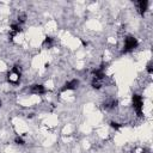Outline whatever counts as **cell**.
<instances>
[{
    "instance_id": "7c38bea8",
    "label": "cell",
    "mask_w": 153,
    "mask_h": 153,
    "mask_svg": "<svg viewBox=\"0 0 153 153\" xmlns=\"http://www.w3.org/2000/svg\"><path fill=\"white\" fill-rule=\"evenodd\" d=\"M110 126H111L114 129H116V130H118V129L122 127V124H121V123H117V122H114V121H112V122H110Z\"/></svg>"
},
{
    "instance_id": "8fae6325",
    "label": "cell",
    "mask_w": 153,
    "mask_h": 153,
    "mask_svg": "<svg viewBox=\"0 0 153 153\" xmlns=\"http://www.w3.org/2000/svg\"><path fill=\"white\" fill-rule=\"evenodd\" d=\"M25 20H26V14L25 13H20L18 16V24H23V23H25Z\"/></svg>"
},
{
    "instance_id": "6da1fadb",
    "label": "cell",
    "mask_w": 153,
    "mask_h": 153,
    "mask_svg": "<svg viewBox=\"0 0 153 153\" xmlns=\"http://www.w3.org/2000/svg\"><path fill=\"white\" fill-rule=\"evenodd\" d=\"M20 76H22V71H20V67H19L18 65L13 66L12 69L7 73V80H8V82H11V84H13V85L19 84Z\"/></svg>"
},
{
    "instance_id": "ba28073f",
    "label": "cell",
    "mask_w": 153,
    "mask_h": 153,
    "mask_svg": "<svg viewBox=\"0 0 153 153\" xmlns=\"http://www.w3.org/2000/svg\"><path fill=\"white\" fill-rule=\"evenodd\" d=\"M53 44H54V38H53V37H50V36H47V37L44 38L43 43H42L43 48H50Z\"/></svg>"
},
{
    "instance_id": "277c9868",
    "label": "cell",
    "mask_w": 153,
    "mask_h": 153,
    "mask_svg": "<svg viewBox=\"0 0 153 153\" xmlns=\"http://www.w3.org/2000/svg\"><path fill=\"white\" fill-rule=\"evenodd\" d=\"M78 86H79V80L78 79H72V80L65 82V85L62 86L61 91L65 92V91H69V90H75Z\"/></svg>"
},
{
    "instance_id": "7a4b0ae2",
    "label": "cell",
    "mask_w": 153,
    "mask_h": 153,
    "mask_svg": "<svg viewBox=\"0 0 153 153\" xmlns=\"http://www.w3.org/2000/svg\"><path fill=\"white\" fill-rule=\"evenodd\" d=\"M139 42L134 36H127L124 38V47H123V53H129L134 50L137 47Z\"/></svg>"
},
{
    "instance_id": "5b68a950",
    "label": "cell",
    "mask_w": 153,
    "mask_h": 153,
    "mask_svg": "<svg viewBox=\"0 0 153 153\" xmlns=\"http://www.w3.org/2000/svg\"><path fill=\"white\" fill-rule=\"evenodd\" d=\"M30 91H31V93H35V94H43V93H45L47 90H45V87L43 85L35 84V85H32L30 87Z\"/></svg>"
},
{
    "instance_id": "8992f818",
    "label": "cell",
    "mask_w": 153,
    "mask_h": 153,
    "mask_svg": "<svg viewBox=\"0 0 153 153\" xmlns=\"http://www.w3.org/2000/svg\"><path fill=\"white\" fill-rule=\"evenodd\" d=\"M147 6H148V1L147 0H141L137 2V8H139V12L141 16H143L147 11Z\"/></svg>"
},
{
    "instance_id": "4fadbf2b",
    "label": "cell",
    "mask_w": 153,
    "mask_h": 153,
    "mask_svg": "<svg viewBox=\"0 0 153 153\" xmlns=\"http://www.w3.org/2000/svg\"><path fill=\"white\" fill-rule=\"evenodd\" d=\"M14 142H16L17 145H24V143H25L24 140H23V137H20V136H17V137L14 139Z\"/></svg>"
},
{
    "instance_id": "5bb4252c",
    "label": "cell",
    "mask_w": 153,
    "mask_h": 153,
    "mask_svg": "<svg viewBox=\"0 0 153 153\" xmlns=\"http://www.w3.org/2000/svg\"><path fill=\"white\" fill-rule=\"evenodd\" d=\"M146 69H147V72H148L149 74H152V73H153V68H152V62H148V63H147V67H146Z\"/></svg>"
},
{
    "instance_id": "9c48e42d",
    "label": "cell",
    "mask_w": 153,
    "mask_h": 153,
    "mask_svg": "<svg viewBox=\"0 0 153 153\" xmlns=\"http://www.w3.org/2000/svg\"><path fill=\"white\" fill-rule=\"evenodd\" d=\"M116 106H117V100H116V99H112V100H110V102L104 103V108H105L106 110L114 109V108H116Z\"/></svg>"
},
{
    "instance_id": "3957f363",
    "label": "cell",
    "mask_w": 153,
    "mask_h": 153,
    "mask_svg": "<svg viewBox=\"0 0 153 153\" xmlns=\"http://www.w3.org/2000/svg\"><path fill=\"white\" fill-rule=\"evenodd\" d=\"M133 108L137 116H142V110H143V99L140 94H133Z\"/></svg>"
},
{
    "instance_id": "9a60e30c",
    "label": "cell",
    "mask_w": 153,
    "mask_h": 153,
    "mask_svg": "<svg viewBox=\"0 0 153 153\" xmlns=\"http://www.w3.org/2000/svg\"><path fill=\"white\" fill-rule=\"evenodd\" d=\"M1 104H2V103H1V100H0V108H1Z\"/></svg>"
},
{
    "instance_id": "30bf717a",
    "label": "cell",
    "mask_w": 153,
    "mask_h": 153,
    "mask_svg": "<svg viewBox=\"0 0 153 153\" xmlns=\"http://www.w3.org/2000/svg\"><path fill=\"white\" fill-rule=\"evenodd\" d=\"M102 84H103V80H99V79H97V78H93L92 79V87L93 88H96V90H99L100 87H102Z\"/></svg>"
},
{
    "instance_id": "52a82bcc",
    "label": "cell",
    "mask_w": 153,
    "mask_h": 153,
    "mask_svg": "<svg viewBox=\"0 0 153 153\" xmlns=\"http://www.w3.org/2000/svg\"><path fill=\"white\" fill-rule=\"evenodd\" d=\"M20 31H22L20 24H18V23H13V24L11 25V37L16 36V35H17V33H19Z\"/></svg>"
}]
</instances>
